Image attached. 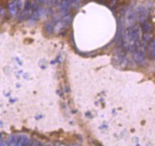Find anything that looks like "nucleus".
<instances>
[{"label": "nucleus", "instance_id": "obj_5", "mask_svg": "<svg viewBox=\"0 0 155 146\" xmlns=\"http://www.w3.org/2000/svg\"><path fill=\"white\" fill-rule=\"evenodd\" d=\"M151 55H152V57L155 58V48H153V50H152V52H151Z\"/></svg>", "mask_w": 155, "mask_h": 146}, {"label": "nucleus", "instance_id": "obj_3", "mask_svg": "<svg viewBox=\"0 0 155 146\" xmlns=\"http://www.w3.org/2000/svg\"><path fill=\"white\" fill-rule=\"evenodd\" d=\"M140 24H141V29L143 30V33H145V34H151L152 33L153 27L150 23L144 21Z\"/></svg>", "mask_w": 155, "mask_h": 146}, {"label": "nucleus", "instance_id": "obj_4", "mask_svg": "<svg viewBox=\"0 0 155 146\" xmlns=\"http://www.w3.org/2000/svg\"><path fill=\"white\" fill-rule=\"evenodd\" d=\"M9 9H10V11H11V14H16V12H17V8H16V5L15 4H13V5H11L10 6V8H9Z\"/></svg>", "mask_w": 155, "mask_h": 146}, {"label": "nucleus", "instance_id": "obj_1", "mask_svg": "<svg viewBox=\"0 0 155 146\" xmlns=\"http://www.w3.org/2000/svg\"><path fill=\"white\" fill-rule=\"evenodd\" d=\"M137 19V12L134 9H130L128 11L126 15V22L130 27L133 26L135 24V21Z\"/></svg>", "mask_w": 155, "mask_h": 146}, {"label": "nucleus", "instance_id": "obj_2", "mask_svg": "<svg viewBox=\"0 0 155 146\" xmlns=\"http://www.w3.org/2000/svg\"><path fill=\"white\" fill-rule=\"evenodd\" d=\"M136 12H137V18L139 19V21L140 23L146 21V18H147V11H146V9L143 7H139L138 10Z\"/></svg>", "mask_w": 155, "mask_h": 146}]
</instances>
